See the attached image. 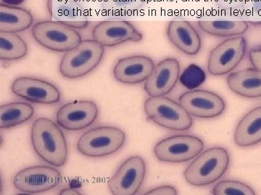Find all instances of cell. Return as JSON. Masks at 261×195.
I'll use <instances>...</instances> for the list:
<instances>
[{
	"label": "cell",
	"instance_id": "6da1fadb",
	"mask_svg": "<svg viewBox=\"0 0 261 195\" xmlns=\"http://www.w3.org/2000/svg\"><path fill=\"white\" fill-rule=\"evenodd\" d=\"M59 125L47 118L33 123L31 140L38 156L53 167L64 166L68 155L66 139Z\"/></svg>",
	"mask_w": 261,
	"mask_h": 195
},
{
	"label": "cell",
	"instance_id": "7a4b0ae2",
	"mask_svg": "<svg viewBox=\"0 0 261 195\" xmlns=\"http://www.w3.org/2000/svg\"><path fill=\"white\" fill-rule=\"evenodd\" d=\"M230 157L221 147L207 149L199 154L184 172V177L192 186H203L216 182L227 172Z\"/></svg>",
	"mask_w": 261,
	"mask_h": 195
},
{
	"label": "cell",
	"instance_id": "3957f363",
	"mask_svg": "<svg viewBox=\"0 0 261 195\" xmlns=\"http://www.w3.org/2000/svg\"><path fill=\"white\" fill-rule=\"evenodd\" d=\"M104 54V47L97 41H82L74 49L65 52L60 63V73L70 79L82 78L97 68Z\"/></svg>",
	"mask_w": 261,
	"mask_h": 195
},
{
	"label": "cell",
	"instance_id": "277c9868",
	"mask_svg": "<svg viewBox=\"0 0 261 195\" xmlns=\"http://www.w3.org/2000/svg\"><path fill=\"white\" fill-rule=\"evenodd\" d=\"M126 134L115 126H102L84 133L77 143L79 152L89 158H101L116 153L124 145Z\"/></svg>",
	"mask_w": 261,
	"mask_h": 195
},
{
	"label": "cell",
	"instance_id": "5b68a950",
	"mask_svg": "<svg viewBox=\"0 0 261 195\" xmlns=\"http://www.w3.org/2000/svg\"><path fill=\"white\" fill-rule=\"evenodd\" d=\"M34 40L42 47L56 52H67L82 42L80 32L64 22L43 20L32 28Z\"/></svg>",
	"mask_w": 261,
	"mask_h": 195
},
{
	"label": "cell",
	"instance_id": "8992f818",
	"mask_svg": "<svg viewBox=\"0 0 261 195\" xmlns=\"http://www.w3.org/2000/svg\"><path fill=\"white\" fill-rule=\"evenodd\" d=\"M144 109L147 118L158 125L173 130L185 131L192 127L190 114L181 104L163 96L150 97L145 101Z\"/></svg>",
	"mask_w": 261,
	"mask_h": 195
},
{
	"label": "cell",
	"instance_id": "52a82bcc",
	"mask_svg": "<svg viewBox=\"0 0 261 195\" xmlns=\"http://www.w3.org/2000/svg\"><path fill=\"white\" fill-rule=\"evenodd\" d=\"M203 142L193 135H178L165 138L154 146L160 161L183 162L191 160L202 152Z\"/></svg>",
	"mask_w": 261,
	"mask_h": 195
},
{
	"label": "cell",
	"instance_id": "ba28073f",
	"mask_svg": "<svg viewBox=\"0 0 261 195\" xmlns=\"http://www.w3.org/2000/svg\"><path fill=\"white\" fill-rule=\"evenodd\" d=\"M246 50V39L241 36L220 43L211 51L207 61L209 73L215 76L231 73L243 60Z\"/></svg>",
	"mask_w": 261,
	"mask_h": 195
},
{
	"label": "cell",
	"instance_id": "9c48e42d",
	"mask_svg": "<svg viewBox=\"0 0 261 195\" xmlns=\"http://www.w3.org/2000/svg\"><path fill=\"white\" fill-rule=\"evenodd\" d=\"M146 164L138 155L127 158L108 181V187L114 195H135L145 180Z\"/></svg>",
	"mask_w": 261,
	"mask_h": 195
},
{
	"label": "cell",
	"instance_id": "30bf717a",
	"mask_svg": "<svg viewBox=\"0 0 261 195\" xmlns=\"http://www.w3.org/2000/svg\"><path fill=\"white\" fill-rule=\"evenodd\" d=\"M62 180L61 172L48 166L25 168L13 178V185L24 193L44 192L54 189Z\"/></svg>",
	"mask_w": 261,
	"mask_h": 195
},
{
	"label": "cell",
	"instance_id": "8fae6325",
	"mask_svg": "<svg viewBox=\"0 0 261 195\" xmlns=\"http://www.w3.org/2000/svg\"><path fill=\"white\" fill-rule=\"evenodd\" d=\"M11 90L17 96L39 104H56L61 100V92L53 83L39 78L20 77L12 84Z\"/></svg>",
	"mask_w": 261,
	"mask_h": 195
},
{
	"label": "cell",
	"instance_id": "7c38bea8",
	"mask_svg": "<svg viewBox=\"0 0 261 195\" xmlns=\"http://www.w3.org/2000/svg\"><path fill=\"white\" fill-rule=\"evenodd\" d=\"M179 104L190 115L202 119L217 117L226 109V103L222 98L205 90L185 92L179 97Z\"/></svg>",
	"mask_w": 261,
	"mask_h": 195
},
{
	"label": "cell",
	"instance_id": "4fadbf2b",
	"mask_svg": "<svg viewBox=\"0 0 261 195\" xmlns=\"http://www.w3.org/2000/svg\"><path fill=\"white\" fill-rule=\"evenodd\" d=\"M99 109L91 101H75L60 108L57 112L58 125L70 131H78L88 127L97 119Z\"/></svg>",
	"mask_w": 261,
	"mask_h": 195
},
{
	"label": "cell",
	"instance_id": "5bb4252c",
	"mask_svg": "<svg viewBox=\"0 0 261 195\" xmlns=\"http://www.w3.org/2000/svg\"><path fill=\"white\" fill-rule=\"evenodd\" d=\"M92 37L103 47H113L127 42H140L142 34L130 22L106 20L94 27Z\"/></svg>",
	"mask_w": 261,
	"mask_h": 195
},
{
	"label": "cell",
	"instance_id": "9a60e30c",
	"mask_svg": "<svg viewBox=\"0 0 261 195\" xmlns=\"http://www.w3.org/2000/svg\"><path fill=\"white\" fill-rule=\"evenodd\" d=\"M179 78V61L174 58L163 59L154 67L152 74L146 80V93L150 97L167 95L175 88Z\"/></svg>",
	"mask_w": 261,
	"mask_h": 195
},
{
	"label": "cell",
	"instance_id": "2e32d148",
	"mask_svg": "<svg viewBox=\"0 0 261 195\" xmlns=\"http://www.w3.org/2000/svg\"><path fill=\"white\" fill-rule=\"evenodd\" d=\"M154 67V61L147 56H128L119 59L115 65L113 76L121 83H142L152 74Z\"/></svg>",
	"mask_w": 261,
	"mask_h": 195
},
{
	"label": "cell",
	"instance_id": "e0dca14e",
	"mask_svg": "<svg viewBox=\"0 0 261 195\" xmlns=\"http://www.w3.org/2000/svg\"><path fill=\"white\" fill-rule=\"evenodd\" d=\"M166 34L173 45L187 55H196L200 50V34L190 22L172 20L168 23Z\"/></svg>",
	"mask_w": 261,
	"mask_h": 195
},
{
	"label": "cell",
	"instance_id": "ac0fdd59",
	"mask_svg": "<svg viewBox=\"0 0 261 195\" xmlns=\"http://www.w3.org/2000/svg\"><path fill=\"white\" fill-rule=\"evenodd\" d=\"M227 85L230 90L240 96L247 99L261 97V71L247 68L228 75Z\"/></svg>",
	"mask_w": 261,
	"mask_h": 195
},
{
	"label": "cell",
	"instance_id": "d6986e66",
	"mask_svg": "<svg viewBox=\"0 0 261 195\" xmlns=\"http://www.w3.org/2000/svg\"><path fill=\"white\" fill-rule=\"evenodd\" d=\"M239 146L249 147L261 142V107L252 109L238 123L233 136Z\"/></svg>",
	"mask_w": 261,
	"mask_h": 195
},
{
	"label": "cell",
	"instance_id": "ffe728a7",
	"mask_svg": "<svg viewBox=\"0 0 261 195\" xmlns=\"http://www.w3.org/2000/svg\"><path fill=\"white\" fill-rule=\"evenodd\" d=\"M33 15L29 10L0 3V32H23L32 27Z\"/></svg>",
	"mask_w": 261,
	"mask_h": 195
},
{
	"label": "cell",
	"instance_id": "44dd1931",
	"mask_svg": "<svg viewBox=\"0 0 261 195\" xmlns=\"http://www.w3.org/2000/svg\"><path fill=\"white\" fill-rule=\"evenodd\" d=\"M34 114V107L28 103L5 104L0 107V127L3 129L14 127L30 120Z\"/></svg>",
	"mask_w": 261,
	"mask_h": 195
},
{
	"label": "cell",
	"instance_id": "7402d4cb",
	"mask_svg": "<svg viewBox=\"0 0 261 195\" xmlns=\"http://www.w3.org/2000/svg\"><path fill=\"white\" fill-rule=\"evenodd\" d=\"M199 28L209 34L219 37H239L243 35L249 28L246 21H226V20H214V21H199Z\"/></svg>",
	"mask_w": 261,
	"mask_h": 195
},
{
	"label": "cell",
	"instance_id": "603a6c76",
	"mask_svg": "<svg viewBox=\"0 0 261 195\" xmlns=\"http://www.w3.org/2000/svg\"><path fill=\"white\" fill-rule=\"evenodd\" d=\"M28 47L27 43L16 34L0 32V59L5 61H14L27 55Z\"/></svg>",
	"mask_w": 261,
	"mask_h": 195
},
{
	"label": "cell",
	"instance_id": "cb8c5ba5",
	"mask_svg": "<svg viewBox=\"0 0 261 195\" xmlns=\"http://www.w3.org/2000/svg\"><path fill=\"white\" fill-rule=\"evenodd\" d=\"M212 193L216 195H255V192L250 186L234 180L220 181L214 189Z\"/></svg>",
	"mask_w": 261,
	"mask_h": 195
},
{
	"label": "cell",
	"instance_id": "d4e9b609",
	"mask_svg": "<svg viewBox=\"0 0 261 195\" xmlns=\"http://www.w3.org/2000/svg\"><path fill=\"white\" fill-rule=\"evenodd\" d=\"M180 82L185 88L192 90L200 86L206 79L205 71L195 64H190L184 70L179 78Z\"/></svg>",
	"mask_w": 261,
	"mask_h": 195
},
{
	"label": "cell",
	"instance_id": "484cf974",
	"mask_svg": "<svg viewBox=\"0 0 261 195\" xmlns=\"http://www.w3.org/2000/svg\"><path fill=\"white\" fill-rule=\"evenodd\" d=\"M177 190L172 186H163L154 188L145 193L147 195L156 194H177Z\"/></svg>",
	"mask_w": 261,
	"mask_h": 195
},
{
	"label": "cell",
	"instance_id": "4316f807",
	"mask_svg": "<svg viewBox=\"0 0 261 195\" xmlns=\"http://www.w3.org/2000/svg\"><path fill=\"white\" fill-rule=\"evenodd\" d=\"M250 62L255 69L261 71V49H254L249 52Z\"/></svg>",
	"mask_w": 261,
	"mask_h": 195
},
{
	"label": "cell",
	"instance_id": "83f0119b",
	"mask_svg": "<svg viewBox=\"0 0 261 195\" xmlns=\"http://www.w3.org/2000/svg\"><path fill=\"white\" fill-rule=\"evenodd\" d=\"M25 0H1L2 4L10 5V6H18L23 4Z\"/></svg>",
	"mask_w": 261,
	"mask_h": 195
},
{
	"label": "cell",
	"instance_id": "f1b7e54d",
	"mask_svg": "<svg viewBox=\"0 0 261 195\" xmlns=\"http://www.w3.org/2000/svg\"><path fill=\"white\" fill-rule=\"evenodd\" d=\"M60 194L80 195L81 193L78 190L68 188V189H63V190L61 191V193H60Z\"/></svg>",
	"mask_w": 261,
	"mask_h": 195
}]
</instances>
